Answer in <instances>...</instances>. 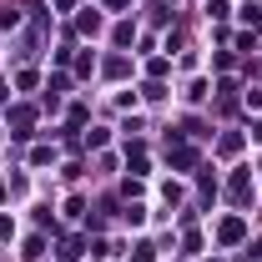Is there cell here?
Here are the masks:
<instances>
[{
	"label": "cell",
	"mask_w": 262,
	"mask_h": 262,
	"mask_svg": "<svg viewBox=\"0 0 262 262\" xmlns=\"http://www.w3.org/2000/svg\"><path fill=\"white\" fill-rule=\"evenodd\" d=\"M106 5H126V0H106Z\"/></svg>",
	"instance_id": "3"
},
{
	"label": "cell",
	"mask_w": 262,
	"mask_h": 262,
	"mask_svg": "<svg viewBox=\"0 0 262 262\" xmlns=\"http://www.w3.org/2000/svg\"><path fill=\"white\" fill-rule=\"evenodd\" d=\"M171 162H177V166H192L196 151H192V146H177V151H171Z\"/></svg>",
	"instance_id": "2"
},
{
	"label": "cell",
	"mask_w": 262,
	"mask_h": 262,
	"mask_svg": "<svg viewBox=\"0 0 262 262\" xmlns=\"http://www.w3.org/2000/svg\"><path fill=\"white\" fill-rule=\"evenodd\" d=\"M242 217H227V222H222V227H217V237H222V242H237V237H242Z\"/></svg>",
	"instance_id": "1"
}]
</instances>
